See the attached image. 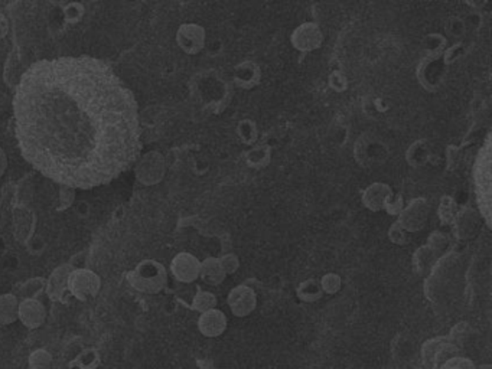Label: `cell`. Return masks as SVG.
I'll return each instance as SVG.
<instances>
[{
    "mask_svg": "<svg viewBox=\"0 0 492 369\" xmlns=\"http://www.w3.org/2000/svg\"><path fill=\"white\" fill-rule=\"evenodd\" d=\"M426 245L430 247L435 252H438L439 256H443V254H446V252H449V248L452 245V238L447 232L438 229V231L430 232Z\"/></svg>",
    "mask_w": 492,
    "mask_h": 369,
    "instance_id": "cell-25",
    "label": "cell"
},
{
    "mask_svg": "<svg viewBox=\"0 0 492 369\" xmlns=\"http://www.w3.org/2000/svg\"><path fill=\"white\" fill-rule=\"evenodd\" d=\"M481 227V215L470 206L459 208L457 217L452 222V234L458 241H468L477 236Z\"/></svg>",
    "mask_w": 492,
    "mask_h": 369,
    "instance_id": "cell-10",
    "label": "cell"
},
{
    "mask_svg": "<svg viewBox=\"0 0 492 369\" xmlns=\"http://www.w3.org/2000/svg\"><path fill=\"white\" fill-rule=\"evenodd\" d=\"M324 295H337L342 288V277L338 273H326L319 280Z\"/></svg>",
    "mask_w": 492,
    "mask_h": 369,
    "instance_id": "cell-29",
    "label": "cell"
},
{
    "mask_svg": "<svg viewBox=\"0 0 492 369\" xmlns=\"http://www.w3.org/2000/svg\"><path fill=\"white\" fill-rule=\"evenodd\" d=\"M262 80V71L253 61H244L234 69V83L240 88H253Z\"/></svg>",
    "mask_w": 492,
    "mask_h": 369,
    "instance_id": "cell-16",
    "label": "cell"
},
{
    "mask_svg": "<svg viewBox=\"0 0 492 369\" xmlns=\"http://www.w3.org/2000/svg\"><path fill=\"white\" fill-rule=\"evenodd\" d=\"M6 169H8V156H6L5 150L0 147V178H2L3 174L6 173Z\"/></svg>",
    "mask_w": 492,
    "mask_h": 369,
    "instance_id": "cell-38",
    "label": "cell"
},
{
    "mask_svg": "<svg viewBox=\"0 0 492 369\" xmlns=\"http://www.w3.org/2000/svg\"><path fill=\"white\" fill-rule=\"evenodd\" d=\"M216 303H219V300H216V296L214 293H211L208 290L198 288L192 299L191 307L195 310V312H198L201 315L204 312H208L211 309H215Z\"/></svg>",
    "mask_w": 492,
    "mask_h": 369,
    "instance_id": "cell-24",
    "label": "cell"
},
{
    "mask_svg": "<svg viewBox=\"0 0 492 369\" xmlns=\"http://www.w3.org/2000/svg\"><path fill=\"white\" fill-rule=\"evenodd\" d=\"M19 300L13 293L0 295V325L9 326L17 320Z\"/></svg>",
    "mask_w": 492,
    "mask_h": 369,
    "instance_id": "cell-19",
    "label": "cell"
},
{
    "mask_svg": "<svg viewBox=\"0 0 492 369\" xmlns=\"http://www.w3.org/2000/svg\"><path fill=\"white\" fill-rule=\"evenodd\" d=\"M68 366L75 369H98L102 366L100 352L95 347H86L70 361Z\"/></svg>",
    "mask_w": 492,
    "mask_h": 369,
    "instance_id": "cell-20",
    "label": "cell"
},
{
    "mask_svg": "<svg viewBox=\"0 0 492 369\" xmlns=\"http://www.w3.org/2000/svg\"><path fill=\"white\" fill-rule=\"evenodd\" d=\"M71 270L72 268L68 264L56 267L52 271V274L48 277V280L45 281V291L51 300L60 302L64 299V295L68 291L67 283H68V276L71 273Z\"/></svg>",
    "mask_w": 492,
    "mask_h": 369,
    "instance_id": "cell-15",
    "label": "cell"
},
{
    "mask_svg": "<svg viewBox=\"0 0 492 369\" xmlns=\"http://www.w3.org/2000/svg\"><path fill=\"white\" fill-rule=\"evenodd\" d=\"M442 256H439L438 252L433 251L430 247H427L426 244L419 247L415 254H413V265H415L416 271L419 274H424V273H430L431 268L435 267L436 261L441 259Z\"/></svg>",
    "mask_w": 492,
    "mask_h": 369,
    "instance_id": "cell-18",
    "label": "cell"
},
{
    "mask_svg": "<svg viewBox=\"0 0 492 369\" xmlns=\"http://www.w3.org/2000/svg\"><path fill=\"white\" fill-rule=\"evenodd\" d=\"M169 270L176 281L191 284L200 279L201 260H198V257H195L192 252L181 251L172 259Z\"/></svg>",
    "mask_w": 492,
    "mask_h": 369,
    "instance_id": "cell-7",
    "label": "cell"
},
{
    "mask_svg": "<svg viewBox=\"0 0 492 369\" xmlns=\"http://www.w3.org/2000/svg\"><path fill=\"white\" fill-rule=\"evenodd\" d=\"M438 369H475V368L472 366L470 363H466V362H462V363L449 362V363H445L443 366H441Z\"/></svg>",
    "mask_w": 492,
    "mask_h": 369,
    "instance_id": "cell-36",
    "label": "cell"
},
{
    "mask_svg": "<svg viewBox=\"0 0 492 369\" xmlns=\"http://www.w3.org/2000/svg\"><path fill=\"white\" fill-rule=\"evenodd\" d=\"M463 52H465V49H463L462 44H457L454 47H450L445 54V64H452Z\"/></svg>",
    "mask_w": 492,
    "mask_h": 369,
    "instance_id": "cell-35",
    "label": "cell"
},
{
    "mask_svg": "<svg viewBox=\"0 0 492 369\" xmlns=\"http://www.w3.org/2000/svg\"><path fill=\"white\" fill-rule=\"evenodd\" d=\"M387 156V150L381 146L380 142L371 140L368 136H363L357 143L356 158L363 166H374L383 163Z\"/></svg>",
    "mask_w": 492,
    "mask_h": 369,
    "instance_id": "cell-14",
    "label": "cell"
},
{
    "mask_svg": "<svg viewBox=\"0 0 492 369\" xmlns=\"http://www.w3.org/2000/svg\"><path fill=\"white\" fill-rule=\"evenodd\" d=\"M13 124L25 161L63 188L107 185L141 156L137 101L97 58L32 64L15 90Z\"/></svg>",
    "mask_w": 492,
    "mask_h": 369,
    "instance_id": "cell-1",
    "label": "cell"
},
{
    "mask_svg": "<svg viewBox=\"0 0 492 369\" xmlns=\"http://www.w3.org/2000/svg\"><path fill=\"white\" fill-rule=\"evenodd\" d=\"M166 173V162L164 154L152 150L148 151L134 163L136 179L145 186H153L159 183Z\"/></svg>",
    "mask_w": 492,
    "mask_h": 369,
    "instance_id": "cell-4",
    "label": "cell"
},
{
    "mask_svg": "<svg viewBox=\"0 0 492 369\" xmlns=\"http://www.w3.org/2000/svg\"><path fill=\"white\" fill-rule=\"evenodd\" d=\"M244 158H246L247 166L254 167V169H260V167H264V166H267L270 163L271 150L266 145H257V146L251 147L244 154Z\"/></svg>",
    "mask_w": 492,
    "mask_h": 369,
    "instance_id": "cell-23",
    "label": "cell"
},
{
    "mask_svg": "<svg viewBox=\"0 0 492 369\" xmlns=\"http://www.w3.org/2000/svg\"><path fill=\"white\" fill-rule=\"evenodd\" d=\"M408 236H410L408 232L397 221H395L390 225L388 232H387V237H388L390 243L395 244V245H400V247L408 244Z\"/></svg>",
    "mask_w": 492,
    "mask_h": 369,
    "instance_id": "cell-30",
    "label": "cell"
},
{
    "mask_svg": "<svg viewBox=\"0 0 492 369\" xmlns=\"http://www.w3.org/2000/svg\"><path fill=\"white\" fill-rule=\"evenodd\" d=\"M219 259H220V263H221L227 276L237 273L239 268H240V259L235 256L234 252H228V254H224Z\"/></svg>",
    "mask_w": 492,
    "mask_h": 369,
    "instance_id": "cell-32",
    "label": "cell"
},
{
    "mask_svg": "<svg viewBox=\"0 0 492 369\" xmlns=\"http://www.w3.org/2000/svg\"><path fill=\"white\" fill-rule=\"evenodd\" d=\"M227 304L235 318H247L257 307V295L250 286L239 284L230 290Z\"/></svg>",
    "mask_w": 492,
    "mask_h": 369,
    "instance_id": "cell-8",
    "label": "cell"
},
{
    "mask_svg": "<svg viewBox=\"0 0 492 369\" xmlns=\"http://www.w3.org/2000/svg\"><path fill=\"white\" fill-rule=\"evenodd\" d=\"M296 296L305 303H315L322 299L324 293L317 279H308L302 281L296 288Z\"/></svg>",
    "mask_w": 492,
    "mask_h": 369,
    "instance_id": "cell-22",
    "label": "cell"
},
{
    "mask_svg": "<svg viewBox=\"0 0 492 369\" xmlns=\"http://www.w3.org/2000/svg\"><path fill=\"white\" fill-rule=\"evenodd\" d=\"M45 288V280L44 279H32L25 283L24 286V299H38L36 296L39 293H42Z\"/></svg>",
    "mask_w": 492,
    "mask_h": 369,
    "instance_id": "cell-31",
    "label": "cell"
},
{
    "mask_svg": "<svg viewBox=\"0 0 492 369\" xmlns=\"http://www.w3.org/2000/svg\"><path fill=\"white\" fill-rule=\"evenodd\" d=\"M8 33H9V21L3 13H0V40H3Z\"/></svg>",
    "mask_w": 492,
    "mask_h": 369,
    "instance_id": "cell-37",
    "label": "cell"
},
{
    "mask_svg": "<svg viewBox=\"0 0 492 369\" xmlns=\"http://www.w3.org/2000/svg\"><path fill=\"white\" fill-rule=\"evenodd\" d=\"M395 197L391 186L386 182H374L368 185L361 195L363 205L371 212H380L384 211L387 202Z\"/></svg>",
    "mask_w": 492,
    "mask_h": 369,
    "instance_id": "cell-13",
    "label": "cell"
},
{
    "mask_svg": "<svg viewBox=\"0 0 492 369\" xmlns=\"http://www.w3.org/2000/svg\"><path fill=\"white\" fill-rule=\"evenodd\" d=\"M458 211H459V206H458V204L455 202L454 198H452V197H443L441 199L439 209H438V215H439L441 224L450 227L452 222H454L455 217H457Z\"/></svg>",
    "mask_w": 492,
    "mask_h": 369,
    "instance_id": "cell-26",
    "label": "cell"
},
{
    "mask_svg": "<svg viewBox=\"0 0 492 369\" xmlns=\"http://www.w3.org/2000/svg\"><path fill=\"white\" fill-rule=\"evenodd\" d=\"M431 206L430 202L423 198L418 197L413 198L408 204L404 205L400 215L397 217V222L408 232V234H415L426 228L429 218H430Z\"/></svg>",
    "mask_w": 492,
    "mask_h": 369,
    "instance_id": "cell-5",
    "label": "cell"
},
{
    "mask_svg": "<svg viewBox=\"0 0 492 369\" xmlns=\"http://www.w3.org/2000/svg\"><path fill=\"white\" fill-rule=\"evenodd\" d=\"M404 205L406 204H404L403 197L402 195H395L387 202L384 211L391 217H399L400 213H402V211H403V208H404Z\"/></svg>",
    "mask_w": 492,
    "mask_h": 369,
    "instance_id": "cell-33",
    "label": "cell"
},
{
    "mask_svg": "<svg viewBox=\"0 0 492 369\" xmlns=\"http://www.w3.org/2000/svg\"><path fill=\"white\" fill-rule=\"evenodd\" d=\"M54 362L52 354L45 347H38L28 356V365L31 369H49Z\"/></svg>",
    "mask_w": 492,
    "mask_h": 369,
    "instance_id": "cell-27",
    "label": "cell"
},
{
    "mask_svg": "<svg viewBox=\"0 0 492 369\" xmlns=\"http://www.w3.org/2000/svg\"><path fill=\"white\" fill-rule=\"evenodd\" d=\"M407 163L413 167L424 166L430 159V149L424 140H418L413 143L406 153Z\"/></svg>",
    "mask_w": 492,
    "mask_h": 369,
    "instance_id": "cell-21",
    "label": "cell"
},
{
    "mask_svg": "<svg viewBox=\"0 0 492 369\" xmlns=\"http://www.w3.org/2000/svg\"><path fill=\"white\" fill-rule=\"evenodd\" d=\"M67 288L77 300L88 302L94 299L102 288V279L95 271L84 267L72 268L68 276Z\"/></svg>",
    "mask_w": 492,
    "mask_h": 369,
    "instance_id": "cell-3",
    "label": "cell"
},
{
    "mask_svg": "<svg viewBox=\"0 0 492 369\" xmlns=\"http://www.w3.org/2000/svg\"><path fill=\"white\" fill-rule=\"evenodd\" d=\"M176 44L188 55L200 54L207 45V31L198 24H182L176 31Z\"/></svg>",
    "mask_w": 492,
    "mask_h": 369,
    "instance_id": "cell-9",
    "label": "cell"
},
{
    "mask_svg": "<svg viewBox=\"0 0 492 369\" xmlns=\"http://www.w3.org/2000/svg\"><path fill=\"white\" fill-rule=\"evenodd\" d=\"M325 35L317 22H303L290 35L292 47L299 52H312L322 47Z\"/></svg>",
    "mask_w": 492,
    "mask_h": 369,
    "instance_id": "cell-6",
    "label": "cell"
},
{
    "mask_svg": "<svg viewBox=\"0 0 492 369\" xmlns=\"http://www.w3.org/2000/svg\"><path fill=\"white\" fill-rule=\"evenodd\" d=\"M129 284L139 293L157 295L168 284V270L156 260H143L127 274Z\"/></svg>",
    "mask_w": 492,
    "mask_h": 369,
    "instance_id": "cell-2",
    "label": "cell"
},
{
    "mask_svg": "<svg viewBox=\"0 0 492 369\" xmlns=\"http://www.w3.org/2000/svg\"><path fill=\"white\" fill-rule=\"evenodd\" d=\"M48 312L45 304L39 299H22L19 302L17 320L26 329L35 330L44 326L47 322Z\"/></svg>",
    "mask_w": 492,
    "mask_h": 369,
    "instance_id": "cell-11",
    "label": "cell"
},
{
    "mask_svg": "<svg viewBox=\"0 0 492 369\" xmlns=\"http://www.w3.org/2000/svg\"><path fill=\"white\" fill-rule=\"evenodd\" d=\"M200 279L208 286H220L227 279L225 271L220 263L219 257H207L201 261V273Z\"/></svg>",
    "mask_w": 492,
    "mask_h": 369,
    "instance_id": "cell-17",
    "label": "cell"
},
{
    "mask_svg": "<svg viewBox=\"0 0 492 369\" xmlns=\"http://www.w3.org/2000/svg\"><path fill=\"white\" fill-rule=\"evenodd\" d=\"M237 134L240 136V140L244 145H254L259 138V130L254 122L243 120L237 126Z\"/></svg>",
    "mask_w": 492,
    "mask_h": 369,
    "instance_id": "cell-28",
    "label": "cell"
},
{
    "mask_svg": "<svg viewBox=\"0 0 492 369\" xmlns=\"http://www.w3.org/2000/svg\"><path fill=\"white\" fill-rule=\"evenodd\" d=\"M447 28H449V32L452 36H462L465 33V22L462 21V19H458V17H454V19H450L449 24H447Z\"/></svg>",
    "mask_w": 492,
    "mask_h": 369,
    "instance_id": "cell-34",
    "label": "cell"
},
{
    "mask_svg": "<svg viewBox=\"0 0 492 369\" xmlns=\"http://www.w3.org/2000/svg\"><path fill=\"white\" fill-rule=\"evenodd\" d=\"M196 326H198V330L203 336L214 339V338H220L225 332L228 326V319L223 310L215 307L208 310V312L201 313L198 322H196Z\"/></svg>",
    "mask_w": 492,
    "mask_h": 369,
    "instance_id": "cell-12",
    "label": "cell"
}]
</instances>
